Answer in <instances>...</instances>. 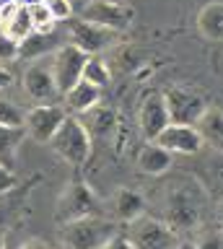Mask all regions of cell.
Masks as SVG:
<instances>
[{"label": "cell", "instance_id": "obj_1", "mask_svg": "<svg viewBox=\"0 0 223 249\" xmlns=\"http://www.w3.org/2000/svg\"><path fill=\"white\" fill-rule=\"evenodd\" d=\"M205 208V192L200 184L192 182H174L166 195V226L179 231H195L203 221Z\"/></svg>", "mask_w": 223, "mask_h": 249}, {"label": "cell", "instance_id": "obj_2", "mask_svg": "<svg viewBox=\"0 0 223 249\" xmlns=\"http://www.w3.org/2000/svg\"><path fill=\"white\" fill-rule=\"evenodd\" d=\"M120 233L117 221L104 215H86L78 221L60 223V241L65 249H104Z\"/></svg>", "mask_w": 223, "mask_h": 249}, {"label": "cell", "instance_id": "obj_3", "mask_svg": "<svg viewBox=\"0 0 223 249\" xmlns=\"http://www.w3.org/2000/svg\"><path fill=\"white\" fill-rule=\"evenodd\" d=\"M50 145L60 159H65L73 166H83L91 156V135L86 124L81 122V117H73V114H65V120L52 135Z\"/></svg>", "mask_w": 223, "mask_h": 249}, {"label": "cell", "instance_id": "obj_4", "mask_svg": "<svg viewBox=\"0 0 223 249\" xmlns=\"http://www.w3.org/2000/svg\"><path fill=\"white\" fill-rule=\"evenodd\" d=\"M63 26H65V34H68V44L83 50L88 57L109 50V47H114L120 39L117 31H109L104 26H96V23H88V21L78 18V16H73V18L65 21Z\"/></svg>", "mask_w": 223, "mask_h": 249}, {"label": "cell", "instance_id": "obj_5", "mask_svg": "<svg viewBox=\"0 0 223 249\" xmlns=\"http://www.w3.org/2000/svg\"><path fill=\"white\" fill-rule=\"evenodd\" d=\"M127 239L133 244V249H176L182 241L172 226L148 215H140L137 221L130 223Z\"/></svg>", "mask_w": 223, "mask_h": 249}, {"label": "cell", "instance_id": "obj_6", "mask_svg": "<svg viewBox=\"0 0 223 249\" xmlns=\"http://www.w3.org/2000/svg\"><path fill=\"white\" fill-rule=\"evenodd\" d=\"M78 18L88 21V23H96V26H104L109 31H122L130 29V23H133V8L125 5L122 0H91L88 5H83L78 13Z\"/></svg>", "mask_w": 223, "mask_h": 249}, {"label": "cell", "instance_id": "obj_7", "mask_svg": "<svg viewBox=\"0 0 223 249\" xmlns=\"http://www.w3.org/2000/svg\"><path fill=\"white\" fill-rule=\"evenodd\" d=\"M88 62V54L73 44H63L52 54V73H55L57 93L63 96L83 78V65Z\"/></svg>", "mask_w": 223, "mask_h": 249}, {"label": "cell", "instance_id": "obj_8", "mask_svg": "<svg viewBox=\"0 0 223 249\" xmlns=\"http://www.w3.org/2000/svg\"><path fill=\"white\" fill-rule=\"evenodd\" d=\"M96 210L99 208H96V197L91 192V187L86 182H73L60 195L55 218H57V223H68V221H78V218L94 215Z\"/></svg>", "mask_w": 223, "mask_h": 249}, {"label": "cell", "instance_id": "obj_9", "mask_svg": "<svg viewBox=\"0 0 223 249\" xmlns=\"http://www.w3.org/2000/svg\"><path fill=\"white\" fill-rule=\"evenodd\" d=\"M153 143H158L161 148H166L169 153L195 156V153L203 151L205 138H203V132L197 130V124H179V122H172L156 140H153Z\"/></svg>", "mask_w": 223, "mask_h": 249}, {"label": "cell", "instance_id": "obj_10", "mask_svg": "<svg viewBox=\"0 0 223 249\" xmlns=\"http://www.w3.org/2000/svg\"><path fill=\"white\" fill-rule=\"evenodd\" d=\"M24 89L34 101L50 104L52 99H57V83H55V73H52V57H42L34 60L24 73Z\"/></svg>", "mask_w": 223, "mask_h": 249}, {"label": "cell", "instance_id": "obj_11", "mask_svg": "<svg viewBox=\"0 0 223 249\" xmlns=\"http://www.w3.org/2000/svg\"><path fill=\"white\" fill-rule=\"evenodd\" d=\"M164 99L172 122H179V124H197L207 112V104L203 101V96H197L195 91H187V89H172L164 93Z\"/></svg>", "mask_w": 223, "mask_h": 249}, {"label": "cell", "instance_id": "obj_12", "mask_svg": "<svg viewBox=\"0 0 223 249\" xmlns=\"http://www.w3.org/2000/svg\"><path fill=\"white\" fill-rule=\"evenodd\" d=\"M65 112L55 104H36L32 112L24 114V130L26 135H32L39 143H50L57 127L63 124Z\"/></svg>", "mask_w": 223, "mask_h": 249}, {"label": "cell", "instance_id": "obj_13", "mask_svg": "<svg viewBox=\"0 0 223 249\" xmlns=\"http://www.w3.org/2000/svg\"><path fill=\"white\" fill-rule=\"evenodd\" d=\"M137 122H140V132H143L145 143H153V140L172 124V117H169L164 93H148V96L143 99Z\"/></svg>", "mask_w": 223, "mask_h": 249}, {"label": "cell", "instance_id": "obj_14", "mask_svg": "<svg viewBox=\"0 0 223 249\" xmlns=\"http://www.w3.org/2000/svg\"><path fill=\"white\" fill-rule=\"evenodd\" d=\"M57 31H32L26 39L18 42V60H42V57H52L60 47L68 42H60Z\"/></svg>", "mask_w": 223, "mask_h": 249}, {"label": "cell", "instance_id": "obj_15", "mask_svg": "<svg viewBox=\"0 0 223 249\" xmlns=\"http://www.w3.org/2000/svg\"><path fill=\"white\" fill-rule=\"evenodd\" d=\"M65 107L73 117H83L86 112H91L94 107H99V99H102V89L91 86L86 81H78L68 93H63Z\"/></svg>", "mask_w": 223, "mask_h": 249}, {"label": "cell", "instance_id": "obj_16", "mask_svg": "<svg viewBox=\"0 0 223 249\" xmlns=\"http://www.w3.org/2000/svg\"><path fill=\"white\" fill-rule=\"evenodd\" d=\"M174 163V153H169L166 148H161L158 143H145L137 153V169L143 174H151V177H158V174H166Z\"/></svg>", "mask_w": 223, "mask_h": 249}, {"label": "cell", "instance_id": "obj_17", "mask_svg": "<svg viewBox=\"0 0 223 249\" xmlns=\"http://www.w3.org/2000/svg\"><path fill=\"white\" fill-rule=\"evenodd\" d=\"M0 29L8 36H13L16 42L26 39L34 31L32 18H29V8L18 3V5H11V8H5V11H0Z\"/></svg>", "mask_w": 223, "mask_h": 249}, {"label": "cell", "instance_id": "obj_18", "mask_svg": "<svg viewBox=\"0 0 223 249\" xmlns=\"http://www.w3.org/2000/svg\"><path fill=\"white\" fill-rule=\"evenodd\" d=\"M26 138L24 127H8V124H0V166L11 169L16 166L18 159V148Z\"/></svg>", "mask_w": 223, "mask_h": 249}, {"label": "cell", "instance_id": "obj_19", "mask_svg": "<svg viewBox=\"0 0 223 249\" xmlns=\"http://www.w3.org/2000/svg\"><path fill=\"white\" fill-rule=\"evenodd\" d=\"M143 210H145V200H143L140 192L122 187V190L114 195V213H117L120 221L133 223V221H137V218L143 215Z\"/></svg>", "mask_w": 223, "mask_h": 249}, {"label": "cell", "instance_id": "obj_20", "mask_svg": "<svg viewBox=\"0 0 223 249\" xmlns=\"http://www.w3.org/2000/svg\"><path fill=\"white\" fill-rule=\"evenodd\" d=\"M197 26L203 36L213 39V42H223V3L205 5L197 16Z\"/></svg>", "mask_w": 223, "mask_h": 249}, {"label": "cell", "instance_id": "obj_21", "mask_svg": "<svg viewBox=\"0 0 223 249\" xmlns=\"http://www.w3.org/2000/svg\"><path fill=\"white\" fill-rule=\"evenodd\" d=\"M81 81L96 86V89H106V86L112 83V73H109V68H106V62L99 57V54H94V57H88V62L83 65Z\"/></svg>", "mask_w": 223, "mask_h": 249}, {"label": "cell", "instance_id": "obj_22", "mask_svg": "<svg viewBox=\"0 0 223 249\" xmlns=\"http://www.w3.org/2000/svg\"><path fill=\"white\" fill-rule=\"evenodd\" d=\"M29 18H32L34 31H55V26H57V23L52 21L50 11L44 8V3H39V5H29Z\"/></svg>", "mask_w": 223, "mask_h": 249}, {"label": "cell", "instance_id": "obj_23", "mask_svg": "<svg viewBox=\"0 0 223 249\" xmlns=\"http://www.w3.org/2000/svg\"><path fill=\"white\" fill-rule=\"evenodd\" d=\"M44 8L50 11L55 23H65L75 16V8H73L70 0H44Z\"/></svg>", "mask_w": 223, "mask_h": 249}, {"label": "cell", "instance_id": "obj_24", "mask_svg": "<svg viewBox=\"0 0 223 249\" xmlns=\"http://www.w3.org/2000/svg\"><path fill=\"white\" fill-rule=\"evenodd\" d=\"M0 124H8V127H24V112L8 99H0Z\"/></svg>", "mask_w": 223, "mask_h": 249}, {"label": "cell", "instance_id": "obj_25", "mask_svg": "<svg viewBox=\"0 0 223 249\" xmlns=\"http://www.w3.org/2000/svg\"><path fill=\"white\" fill-rule=\"evenodd\" d=\"M18 60V42L0 29V68H8Z\"/></svg>", "mask_w": 223, "mask_h": 249}, {"label": "cell", "instance_id": "obj_26", "mask_svg": "<svg viewBox=\"0 0 223 249\" xmlns=\"http://www.w3.org/2000/svg\"><path fill=\"white\" fill-rule=\"evenodd\" d=\"M16 174H13L11 169H5V166H0V195H8L13 187H16Z\"/></svg>", "mask_w": 223, "mask_h": 249}, {"label": "cell", "instance_id": "obj_27", "mask_svg": "<svg viewBox=\"0 0 223 249\" xmlns=\"http://www.w3.org/2000/svg\"><path fill=\"white\" fill-rule=\"evenodd\" d=\"M195 244L197 249H223V233H205Z\"/></svg>", "mask_w": 223, "mask_h": 249}, {"label": "cell", "instance_id": "obj_28", "mask_svg": "<svg viewBox=\"0 0 223 249\" xmlns=\"http://www.w3.org/2000/svg\"><path fill=\"white\" fill-rule=\"evenodd\" d=\"M104 249H133V244H130V239H127V233H117L109 244H106Z\"/></svg>", "mask_w": 223, "mask_h": 249}, {"label": "cell", "instance_id": "obj_29", "mask_svg": "<svg viewBox=\"0 0 223 249\" xmlns=\"http://www.w3.org/2000/svg\"><path fill=\"white\" fill-rule=\"evenodd\" d=\"M11 83H13L11 70H8V68H0V91H3V89H8Z\"/></svg>", "mask_w": 223, "mask_h": 249}, {"label": "cell", "instance_id": "obj_30", "mask_svg": "<svg viewBox=\"0 0 223 249\" xmlns=\"http://www.w3.org/2000/svg\"><path fill=\"white\" fill-rule=\"evenodd\" d=\"M18 249H52V247L44 244V241H39V239H32V241H26V244L18 247Z\"/></svg>", "mask_w": 223, "mask_h": 249}, {"label": "cell", "instance_id": "obj_31", "mask_svg": "<svg viewBox=\"0 0 223 249\" xmlns=\"http://www.w3.org/2000/svg\"><path fill=\"white\" fill-rule=\"evenodd\" d=\"M176 249H197V244H195V241H189V239H182Z\"/></svg>", "mask_w": 223, "mask_h": 249}, {"label": "cell", "instance_id": "obj_32", "mask_svg": "<svg viewBox=\"0 0 223 249\" xmlns=\"http://www.w3.org/2000/svg\"><path fill=\"white\" fill-rule=\"evenodd\" d=\"M215 182L223 187V163H218V166H215Z\"/></svg>", "mask_w": 223, "mask_h": 249}, {"label": "cell", "instance_id": "obj_33", "mask_svg": "<svg viewBox=\"0 0 223 249\" xmlns=\"http://www.w3.org/2000/svg\"><path fill=\"white\" fill-rule=\"evenodd\" d=\"M70 3H73V8H75V13H78L83 5H88V3H91V0H70Z\"/></svg>", "mask_w": 223, "mask_h": 249}, {"label": "cell", "instance_id": "obj_34", "mask_svg": "<svg viewBox=\"0 0 223 249\" xmlns=\"http://www.w3.org/2000/svg\"><path fill=\"white\" fill-rule=\"evenodd\" d=\"M11 5H18V0H0V11H5Z\"/></svg>", "mask_w": 223, "mask_h": 249}, {"label": "cell", "instance_id": "obj_35", "mask_svg": "<svg viewBox=\"0 0 223 249\" xmlns=\"http://www.w3.org/2000/svg\"><path fill=\"white\" fill-rule=\"evenodd\" d=\"M18 3L29 8V5H39V3H44V0H18Z\"/></svg>", "mask_w": 223, "mask_h": 249}, {"label": "cell", "instance_id": "obj_36", "mask_svg": "<svg viewBox=\"0 0 223 249\" xmlns=\"http://www.w3.org/2000/svg\"><path fill=\"white\" fill-rule=\"evenodd\" d=\"M218 218H221V223H223V200L218 202Z\"/></svg>", "mask_w": 223, "mask_h": 249}, {"label": "cell", "instance_id": "obj_37", "mask_svg": "<svg viewBox=\"0 0 223 249\" xmlns=\"http://www.w3.org/2000/svg\"><path fill=\"white\" fill-rule=\"evenodd\" d=\"M0 249H5V236L0 233Z\"/></svg>", "mask_w": 223, "mask_h": 249}]
</instances>
